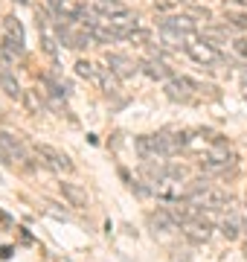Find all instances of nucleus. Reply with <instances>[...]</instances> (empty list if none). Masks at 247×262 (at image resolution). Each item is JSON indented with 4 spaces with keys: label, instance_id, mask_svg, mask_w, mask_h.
<instances>
[{
    "label": "nucleus",
    "instance_id": "f257e3e1",
    "mask_svg": "<svg viewBox=\"0 0 247 262\" xmlns=\"http://www.w3.org/2000/svg\"><path fill=\"white\" fill-rule=\"evenodd\" d=\"M183 201H189V204L201 207V210H221V213L230 207V195L224 189L212 187L209 181H192L186 187V198Z\"/></svg>",
    "mask_w": 247,
    "mask_h": 262
},
{
    "label": "nucleus",
    "instance_id": "f03ea898",
    "mask_svg": "<svg viewBox=\"0 0 247 262\" xmlns=\"http://www.w3.org/2000/svg\"><path fill=\"white\" fill-rule=\"evenodd\" d=\"M134 149H137V155L145 158V160H166V158H171V146L166 143L163 131L137 137V140H134Z\"/></svg>",
    "mask_w": 247,
    "mask_h": 262
},
{
    "label": "nucleus",
    "instance_id": "7ed1b4c3",
    "mask_svg": "<svg viewBox=\"0 0 247 262\" xmlns=\"http://www.w3.org/2000/svg\"><path fill=\"white\" fill-rule=\"evenodd\" d=\"M201 91H212V88H204V84L192 82L186 76H171L169 82H166V96L175 99V102H192L195 94H201Z\"/></svg>",
    "mask_w": 247,
    "mask_h": 262
},
{
    "label": "nucleus",
    "instance_id": "20e7f679",
    "mask_svg": "<svg viewBox=\"0 0 247 262\" xmlns=\"http://www.w3.org/2000/svg\"><path fill=\"white\" fill-rule=\"evenodd\" d=\"M183 50H186V56H189L192 61H198V64H204V67H218L221 61H224L221 50L212 47V44H207L204 38H201V41H192V44H186Z\"/></svg>",
    "mask_w": 247,
    "mask_h": 262
},
{
    "label": "nucleus",
    "instance_id": "39448f33",
    "mask_svg": "<svg viewBox=\"0 0 247 262\" xmlns=\"http://www.w3.org/2000/svg\"><path fill=\"white\" fill-rule=\"evenodd\" d=\"M233 160H236V155L224 146V143H212V149L201 158V169H207V172H224L227 166H233Z\"/></svg>",
    "mask_w": 247,
    "mask_h": 262
},
{
    "label": "nucleus",
    "instance_id": "423d86ee",
    "mask_svg": "<svg viewBox=\"0 0 247 262\" xmlns=\"http://www.w3.org/2000/svg\"><path fill=\"white\" fill-rule=\"evenodd\" d=\"M0 160L9 163V166H23L27 163V151H23V143L15 137V134H6L0 131Z\"/></svg>",
    "mask_w": 247,
    "mask_h": 262
},
{
    "label": "nucleus",
    "instance_id": "0eeeda50",
    "mask_svg": "<svg viewBox=\"0 0 247 262\" xmlns=\"http://www.w3.org/2000/svg\"><path fill=\"white\" fill-rule=\"evenodd\" d=\"M56 35H58V41L64 44V47H70V50H82V47H87L93 38H90V32H76V29L70 27V24H64V20L58 18L56 20Z\"/></svg>",
    "mask_w": 247,
    "mask_h": 262
},
{
    "label": "nucleus",
    "instance_id": "6e6552de",
    "mask_svg": "<svg viewBox=\"0 0 247 262\" xmlns=\"http://www.w3.org/2000/svg\"><path fill=\"white\" fill-rule=\"evenodd\" d=\"M38 155H41V160H44V166L53 169V172H73V160H70V155H64L61 149L38 146Z\"/></svg>",
    "mask_w": 247,
    "mask_h": 262
},
{
    "label": "nucleus",
    "instance_id": "1a4fd4ad",
    "mask_svg": "<svg viewBox=\"0 0 247 262\" xmlns=\"http://www.w3.org/2000/svg\"><path fill=\"white\" fill-rule=\"evenodd\" d=\"M105 67H108L116 79H131V76L140 70V64H134L131 58L122 56V53H108V56H105Z\"/></svg>",
    "mask_w": 247,
    "mask_h": 262
},
{
    "label": "nucleus",
    "instance_id": "9d476101",
    "mask_svg": "<svg viewBox=\"0 0 247 262\" xmlns=\"http://www.w3.org/2000/svg\"><path fill=\"white\" fill-rule=\"evenodd\" d=\"M160 29H171V32H178V35L189 38L195 35V20L189 15H169V18H160Z\"/></svg>",
    "mask_w": 247,
    "mask_h": 262
},
{
    "label": "nucleus",
    "instance_id": "9b49d317",
    "mask_svg": "<svg viewBox=\"0 0 247 262\" xmlns=\"http://www.w3.org/2000/svg\"><path fill=\"white\" fill-rule=\"evenodd\" d=\"M181 233L192 242H207L212 236V225H209V219H192V222L181 225Z\"/></svg>",
    "mask_w": 247,
    "mask_h": 262
},
{
    "label": "nucleus",
    "instance_id": "f8f14e48",
    "mask_svg": "<svg viewBox=\"0 0 247 262\" xmlns=\"http://www.w3.org/2000/svg\"><path fill=\"white\" fill-rule=\"evenodd\" d=\"M140 70H143L149 79H154V82H169L171 79V70L169 64L163 61V58H145V61H140Z\"/></svg>",
    "mask_w": 247,
    "mask_h": 262
},
{
    "label": "nucleus",
    "instance_id": "ddd939ff",
    "mask_svg": "<svg viewBox=\"0 0 247 262\" xmlns=\"http://www.w3.org/2000/svg\"><path fill=\"white\" fill-rule=\"evenodd\" d=\"M149 225H152L154 233H175V230H181L178 222L171 219L169 210H157V213H152L149 215Z\"/></svg>",
    "mask_w": 247,
    "mask_h": 262
},
{
    "label": "nucleus",
    "instance_id": "4468645a",
    "mask_svg": "<svg viewBox=\"0 0 247 262\" xmlns=\"http://www.w3.org/2000/svg\"><path fill=\"white\" fill-rule=\"evenodd\" d=\"M221 233L227 236V239H238V236H241V219H238V213L233 210V207L224 210V219H221Z\"/></svg>",
    "mask_w": 247,
    "mask_h": 262
},
{
    "label": "nucleus",
    "instance_id": "2eb2a0df",
    "mask_svg": "<svg viewBox=\"0 0 247 262\" xmlns=\"http://www.w3.org/2000/svg\"><path fill=\"white\" fill-rule=\"evenodd\" d=\"M3 35L27 47V35H23V27H20V20L15 18V15H6V18H3Z\"/></svg>",
    "mask_w": 247,
    "mask_h": 262
},
{
    "label": "nucleus",
    "instance_id": "dca6fc26",
    "mask_svg": "<svg viewBox=\"0 0 247 262\" xmlns=\"http://www.w3.org/2000/svg\"><path fill=\"white\" fill-rule=\"evenodd\" d=\"M102 70L105 67L93 64V61H85V58H79L76 61V73L82 76V79H87V82H93V84L102 82Z\"/></svg>",
    "mask_w": 247,
    "mask_h": 262
},
{
    "label": "nucleus",
    "instance_id": "f3484780",
    "mask_svg": "<svg viewBox=\"0 0 247 262\" xmlns=\"http://www.w3.org/2000/svg\"><path fill=\"white\" fill-rule=\"evenodd\" d=\"M0 88H3V91H6V94L12 96V99H18V96H20V84L15 82L12 70H9L6 64H3V61H0Z\"/></svg>",
    "mask_w": 247,
    "mask_h": 262
},
{
    "label": "nucleus",
    "instance_id": "a211bd4d",
    "mask_svg": "<svg viewBox=\"0 0 247 262\" xmlns=\"http://www.w3.org/2000/svg\"><path fill=\"white\" fill-rule=\"evenodd\" d=\"M61 192L73 207H87V192L79 184H61Z\"/></svg>",
    "mask_w": 247,
    "mask_h": 262
},
{
    "label": "nucleus",
    "instance_id": "6ab92c4d",
    "mask_svg": "<svg viewBox=\"0 0 247 262\" xmlns=\"http://www.w3.org/2000/svg\"><path fill=\"white\" fill-rule=\"evenodd\" d=\"M38 32H41V44H44V53H47L50 58H56L58 56V50H56V38L47 32V27H44V18L38 15Z\"/></svg>",
    "mask_w": 247,
    "mask_h": 262
},
{
    "label": "nucleus",
    "instance_id": "aec40b11",
    "mask_svg": "<svg viewBox=\"0 0 247 262\" xmlns=\"http://www.w3.org/2000/svg\"><path fill=\"white\" fill-rule=\"evenodd\" d=\"M233 53H236L241 61H247V38H236V41H233Z\"/></svg>",
    "mask_w": 247,
    "mask_h": 262
},
{
    "label": "nucleus",
    "instance_id": "412c9836",
    "mask_svg": "<svg viewBox=\"0 0 247 262\" xmlns=\"http://www.w3.org/2000/svg\"><path fill=\"white\" fill-rule=\"evenodd\" d=\"M227 20L238 29H247V15H227Z\"/></svg>",
    "mask_w": 247,
    "mask_h": 262
},
{
    "label": "nucleus",
    "instance_id": "4be33fe9",
    "mask_svg": "<svg viewBox=\"0 0 247 262\" xmlns=\"http://www.w3.org/2000/svg\"><path fill=\"white\" fill-rule=\"evenodd\" d=\"M178 3H181V0H154V6H157V9H175Z\"/></svg>",
    "mask_w": 247,
    "mask_h": 262
},
{
    "label": "nucleus",
    "instance_id": "5701e85b",
    "mask_svg": "<svg viewBox=\"0 0 247 262\" xmlns=\"http://www.w3.org/2000/svg\"><path fill=\"white\" fill-rule=\"evenodd\" d=\"M12 256V248H6V245H0V259H9Z\"/></svg>",
    "mask_w": 247,
    "mask_h": 262
},
{
    "label": "nucleus",
    "instance_id": "b1692460",
    "mask_svg": "<svg viewBox=\"0 0 247 262\" xmlns=\"http://www.w3.org/2000/svg\"><path fill=\"white\" fill-rule=\"evenodd\" d=\"M0 225H12V215L3 213V210H0Z\"/></svg>",
    "mask_w": 247,
    "mask_h": 262
},
{
    "label": "nucleus",
    "instance_id": "393cba45",
    "mask_svg": "<svg viewBox=\"0 0 247 262\" xmlns=\"http://www.w3.org/2000/svg\"><path fill=\"white\" fill-rule=\"evenodd\" d=\"M47 3H50V6H53L56 12H61V3H64V0H47Z\"/></svg>",
    "mask_w": 247,
    "mask_h": 262
},
{
    "label": "nucleus",
    "instance_id": "a878e982",
    "mask_svg": "<svg viewBox=\"0 0 247 262\" xmlns=\"http://www.w3.org/2000/svg\"><path fill=\"white\" fill-rule=\"evenodd\" d=\"M233 3H241V6H247V0H233Z\"/></svg>",
    "mask_w": 247,
    "mask_h": 262
},
{
    "label": "nucleus",
    "instance_id": "bb28decb",
    "mask_svg": "<svg viewBox=\"0 0 247 262\" xmlns=\"http://www.w3.org/2000/svg\"><path fill=\"white\" fill-rule=\"evenodd\" d=\"M15 3H27V0H15Z\"/></svg>",
    "mask_w": 247,
    "mask_h": 262
},
{
    "label": "nucleus",
    "instance_id": "cd10ccee",
    "mask_svg": "<svg viewBox=\"0 0 247 262\" xmlns=\"http://www.w3.org/2000/svg\"><path fill=\"white\" fill-rule=\"evenodd\" d=\"M244 253H247V242H244Z\"/></svg>",
    "mask_w": 247,
    "mask_h": 262
},
{
    "label": "nucleus",
    "instance_id": "c85d7f7f",
    "mask_svg": "<svg viewBox=\"0 0 247 262\" xmlns=\"http://www.w3.org/2000/svg\"><path fill=\"white\" fill-rule=\"evenodd\" d=\"M96 3H105V0H96Z\"/></svg>",
    "mask_w": 247,
    "mask_h": 262
},
{
    "label": "nucleus",
    "instance_id": "c756f323",
    "mask_svg": "<svg viewBox=\"0 0 247 262\" xmlns=\"http://www.w3.org/2000/svg\"><path fill=\"white\" fill-rule=\"evenodd\" d=\"M244 207H247V198H244Z\"/></svg>",
    "mask_w": 247,
    "mask_h": 262
}]
</instances>
